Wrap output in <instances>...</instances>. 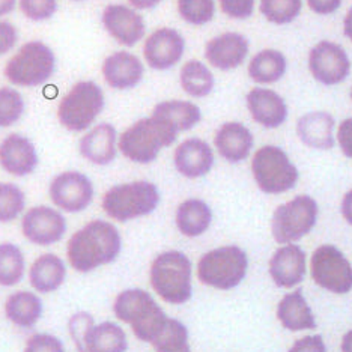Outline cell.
Instances as JSON below:
<instances>
[{"label": "cell", "instance_id": "6da1fadb", "mask_svg": "<svg viewBox=\"0 0 352 352\" xmlns=\"http://www.w3.org/2000/svg\"><path fill=\"white\" fill-rule=\"evenodd\" d=\"M122 249L119 230L109 221L92 220L69 238L67 256L78 273H91L116 261Z\"/></svg>", "mask_w": 352, "mask_h": 352}, {"label": "cell", "instance_id": "7a4b0ae2", "mask_svg": "<svg viewBox=\"0 0 352 352\" xmlns=\"http://www.w3.org/2000/svg\"><path fill=\"white\" fill-rule=\"evenodd\" d=\"M115 316L128 325L135 338L152 343L163 331L169 318L152 295L143 289H126L118 295L113 304Z\"/></svg>", "mask_w": 352, "mask_h": 352}, {"label": "cell", "instance_id": "3957f363", "mask_svg": "<svg viewBox=\"0 0 352 352\" xmlns=\"http://www.w3.org/2000/svg\"><path fill=\"white\" fill-rule=\"evenodd\" d=\"M178 139L169 125L155 116L139 119L119 138V151L125 158L138 164L155 162L162 149L170 146Z\"/></svg>", "mask_w": 352, "mask_h": 352}, {"label": "cell", "instance_id": "277c9868", "mask_svg": "<svg viewBox=\"0 0 352 352\" xmlns=\"http://www.w3.org/2000/svg\"><path fill=\"white\" fill-rule=\"evenodd\" d=\"M160 191L149 181H134L111 187L102 197V210L116 221L145 217L157 210Z\"/></svg>", "mask_w": 352, "mask_h": 352}, {"label": "cell", "instance_id": "5b68a950", "mask_svg": "<svg viewBox=\"0 0 352 352\" xmlns=\"http://www.w3.org/2000/svg\"><path fill=\"white\" fill-rule=\"evenodd\" d=\"M151 285L169 304H184L191 298V262L176 250L158 254L151 265Z\"/></svg>", "mask_w": 352, "mask_h": 352}, {"label": "cell", "instance_id": "8992f818", "mask_svg": "<svg viewBox=\"0 0 352 352\" xmlns=\"http://www.w3.org/2000/svg\"><path fill=\"white\" fill-rule=\"evenodd\" d=\"M252 173L256 186L267 195H282L297 186L300 172L286 152L274 145L262 146L254 152Z\"/></svg>", "mask_w": 352, "mask_h": 352}, {"label": "cell", "instance_id": "52a82bcc", "mask_svg": "<svg viewBox=\"0 0 352 352\" xmlns=\"http://www.w3.org/2000/svg\"><path fill=\"white\" fill-rule=\"evenodd\" d=\"M104 106H106V98L97 83L91 80L77 82L59 104V122L68 131H86L101 115Z\"/></svg>", "mask_w": 352, "mask_h": 352}, {"label": "cell", "instance_id": "ba28073f", "mask_svg": "<svg viewBox=\"0 0 352 352\" xmlns=\"http://www.w3.org/2000/svg\"><path fill=\"white\" fill-rule=\"evenodd\" d=\"M56 69V56L43 41H30L14 54L5 76L15 86L36 87L49 82Z\"/></svg>", "mask_w": 352, "mask_h": 352}, {"label": "cell", "instance_id": "9c48e42d", "mask_svg": "<svg viewBox=\"0 0 352 352\" xmlns=\"http://www.w3.org/2000/svg\"><path fill=\"white\" fill-rule=\"evenodd\" d=\"M247 268V254L236 245H226L202 256L197 265V277L206 286L228 291L243 282Z\"/></svg>", "mask_w": 352, "mask_h": 352}, {"label": "cell", "instance_id": "30bf717a", "mask_svg": "<svg viewBox=\"0 0 352 352\" xmlns=\"http://www.w3.org/2000/svg\"><path fill=\"white\" fill-rule=\"evenodd\" d=\"M68 328L78 352H126V334L115 322L95 325L89 314L80 311L71 316Z\"/></svg>", "mask_w": 352, "mask_h": 352}, {"label": "cell", "instance_id": "8fae6325", "mask_svg": "<svg viewBox=\"0 0 352 352\" xmlns=\"http://www.w3.org/2000/svg\"><path fill=\"white\" fill-rule=\"evenodd\" d=\"M319 208L314 197L300 195L276 208L271 230L278 244H292L310 234L318 220Z\"/></svg>", "mask_w": 352, "mask_h": 352}, {"label": "cell", "instance_id": "7c38bea8", "mask_svg": "<svg viewBox=\"0 0 352 352\" xmlns=\"http://www.w3.org/2000/svg\"><path fill=\"white\" fill-rule=\"evenodd\" d=\"M315 283L333 294H348L352 289V267L338 247H318L310 261Z\"/></svg>", "mask_w": 352, "mask_h": 352}, {"label": "cell", "instance_id": "4fadbf2b", "mask_svg": "<svg viewBox=\"0 0 352 352\" xmlns=\"http://www.w3.org/2000/svg\"><path fill=\"white\" fill-rule=\"evenodd\" d=\"M309 71L318 83L336 86L345 82L351 73V59L342 45L321 41L309 53Z\"/></svg>", "mask_w": 352, "mask_h": 352}, {"label": "cell", "instance_id": "5bb4252c", "mask_svg": "<svg viewBox=\"0 0 352 352\" xmlns=\"http://www.w3.org/2000/svg\"><path fill=\"white\" fill-rule=\"evenodd\" d=\"M52 202L65 212H82L94 201V184L77 170L62 172L50 182Z\"/></svg>", "mask_w": 352, "mask_h": 352}, {"label": "cell", "instance_id": "9a60e30c", "mask_svg": "<svg viewBox=\"0 0 352 352\" xmlns=\"http://www.w3.org/2000/svg\"><path fill=\"white\" fill-rule=\"evenodd\" d=\"M21 232L32 244L53 245L65 235L67 220L54 208L45 205L34 206L23 215Z\"/></svg>", "mask_w": 352, "mask_h": 352}, {"label": "cell", "instance_id": "2e32d148", "mask_svg": "<svg viewBox=\"0 0 352 352\" xmlns=\"http://www.w3.org/2000/svg\"><path fill=\"white\" fill-rule=\"evenodd\" d=\"M186 53V39L176 29L160 28L146 38L143 58L155 71H167L178 65Z\"/></svg>", "mask_w": 352, "mask_h": 352}, {"label": "cell", "instance_id": "e0dca14e", "mask_svg": "<svg viewBox=\"0 0 352 352\" xmlns=\"http://www.w3.org/2000/svg\"><path fill=\"white\" fill-rule=\"evenodd\" d=\"M102 26L107 34L121 45L133 47L146 34V25L134 8L125 5H109L102 11Z\"/></svg>", "mask_w": 352, "mask_h": 352}, {"label": "cell", "instance_id": "ac0fdd59", "mask_svg": "<svg viewBox=\"0 0 352 352\" xmlns=\"http://www.w3.org/2000/svg\"><path fill=\"white\" fill-rule=\"evenodd\" d=\"M250 52V43L243 34L225 32L211 38L205 45V59L219 71H234L239 68Z\"/></svg>", "mask_w": 352, "mask_h": 352}, {"label": "cell", "instance_id": "d6986e66", "mask_svg": "<svg viewBox=\"0 0 352 352\" xmlns=\"http://www.w3.org/2000/svg\"><path fill=\"white\" fill-rule=\"evenodd\" d=\"M245 102L253 121L268 130L282 126L289 115L285 98L268 87H253L247 94Z\"/></svg>", "mask_w": 352, "mask_h": 352}, {"label": "cell", "instance_id": "ffe728a7", "mask_svg": "<svg viewBox=\"0 0 352 352\" xmlns=\"http://www.w3.org/2000/svg\"><path fill=\"white\" fill-rule=\"evenodd\" d=\"M39 158L34 143L21 134H10L0 143V166L12 176H28L38 167Z\"/></svg>", "mask_w": 352, "mask_h": 352}, {"label": "cell", "instance_id": "44dd1931", "mask_svg": "<svg viewBox=\"0 0 352 352\" xmlns=\"http://www.w3.org/2000/svg\"><path fill=\"white\" fill-rule=\"evenodd\" d=\"M102 77L116 91H128L139 86L145 77V65L130 52H116L102 62Z\"/></svg>", "mask_w": 352, "mask_h": 352}, {"label": "cell", "instance_id": "7402d4cb", "mask_svg": "<svg viewBox=\"0 0 352 352\" xmlns=\"http://www.w3.org/2000/svg\"><path fill=\"white\" fill-rule=\"evenodd\" d=\"M270 276L278 287L289 289L306 276V253L297 244H286L274 252L270 261Z\"/></svg>", "mask_w": 352, "mask_h": 352}, {"label": "cell", "instance_id": "603a6c76", "mask_svg": "<svg viewBox=\"0 0 352 352\" xmlns=\"http://www.w3.org/2000/svg\"><path fill=\"white\" fill-rule=\"evenodd\" d=\"M175 167L188 179L202 178L211 172L214 166V152L202 139H187L175 149Z\"/></svg>", "mask_w": 352, "mask_h": 352}, {"label": "cell", "instance_id": "cb8c5ba5", "mask_svg": "<svg viewBox=\"0 0 352 352\" xmlns=\"http://www.w3.org/2000/svg\"><path fill=\"white\" fill-rule=\"evenodd\" d=\"M254 138L252 131L241 122L223 124L214 138V145L219 155L229 163H241L250 155Z\"/></svg>", "mask_w": 352, "mask_h": 352}, {"label": "cell", "instance_id": "d4e9b609", "mask_svg": "<svg viewBox=\"0 0 352 352\" xmlns=\"http://www.w3.org/2000/svg\"><path fill=\"white\" fill-rule=\"evenodd\" d=\"M116 128L102 122L87 131L80 140V154L97 166H107L116 158Z\"/></svg>", "mask_w": 352, "mask_h": 352}, {"label": "cell", "instance_id": "484cf974", "mask_svg": "<svg viewBox=\"0 0 352 352\" xmlns=\"http://www.w3.org/2000/svg\"><path fill=\"white\" fill-rule=\"evenodd\" d=\"M334 126L336 121L331 113L316 110L298 119L297 134L306 146L328 151L333 149L336 145Z\"/></svg>", "mask_w": 352, "mask_h": 352}, {"label": "cell", "instance_id": "4316f807", "mask_svg": "<svg viewBox=\"0 0 352 352\" xmlns=\"http://www.w3.org/2000/svg\"><path fill=\"white\" fill-rule=\"evenodd\" d=\"M67 268L65 263L53 253L38 256L29 270V280L36 292L50 294L58 291L65 282Z\"/></svg>", "mask_w": 352, "mask_h": 352}, {"label": "cell", "instance_id": "83f0119b", "mask_svg": "<svg viewBox=\"0 0 352 352\" xmlns=\"http://www.w3.org/2000/svg\"><path fill=\"white\" fill-rule=\"evenodd\" d=\"M152 116L158 118L179 134L195 128L202 121V111L195 102L184 100H167L158 102L152 110Z\"/></svg>", "mask_w": 352, "mask_h": 352}, {"label": "cell", "instance_id": "f1b7e54d", "mask_svg": "<svg viewBox=\"0 0 352 352\" xmlns=\"http://www.w3.org/2000/svg\"><path fill=\"white\" fill-rule=\"evenodd\" d=\"M277 318L282 325L289 331L314 330L316 328L315 316L304 298L302 291L297 289L286 294L277 306Z\"/></svg>", "mask_w": 352, "mask_h": 352}, {"label": "cell", "instance_id": "f546056e", "mask_svg": "<svg viewBox=\"0 0 352 352\" xmlns=\"http://www.w3.org/2000/svg\"><path fill=\"white\" fill-rule=\"evenodd\" d=\"M211 221V208L201 199H187L176 210V226L182 235L188 238L204 235Z\"/></svg>", "mask_w": 352, "mask_h": 352}, {"label": "cell", "instance_id": "4dcf8cb0", "mask_svg": "<svg viewBox=\"0 0 352 352\" xmlns=\"http://www.w3.org/2000/svg\"><path fill=\"white\" fill-rule=\"evenodd\" d=\"M287 71L286 56L276 49H263L249 63V77L258 85H274Z\"/></svg>", "mask_w": 352, "mask_h": 352}, {"label": "cell", "instance_id": "1f68e13d", "mask_svg": "<svg viewBox=\"0 0 352 352\" xmlns=\"http://www.w3.org/2000/svg\"><path fill=\"white\" fill-rule=\"evenodd\" d=\"M5 315L14 325L32 328L43 315V301L34 292H14L5 302Z\"/></svg>", "mask_w": 352, "mask_h": 352}, {"label": "cell", "instance_id": "d6a6232c", "mask_svg": "<svg viewBox=\"0 0 352 352\" xmlns=\"http://www.w3.org/2000/svg\"><path fill=\"white\" fill-rule=\"evenodd\" d=\"M179 85L188 97L205 98L214 91L215 77L204 62L191 59L184 63L179 71Z\"/></svg>", "mask_w": 352, "mask_h": 352}, {"label": "cell", "instance_id": "836d02e7", "mask_svg": "<svg viewBox=\"0 0 352 352\" xmlns=\"http://www.w3.org/2000/svg\"><path fill=\"white\" fill-rule=\"evenodd\" d=\"M26 261L20 247L11 243L0 244V286L11 287L25 277Z\"/></svg>", "mask_w": 352, "mask_h": 352}, {"label": "cell", "instance_id": "e575fe53", "mask_svg": "<svg viewBox=\"0 0 352 352\" xmlns=\"http://www.w3.org/2000/svg\"><path fill=\"white\" fill-rule=\"evenodd\" d=\"M259 10L271 25L286 26L300 17L302 0H261Z\"/></svg>", "mask_w": 352, "mask_h": 352}, {"label": "cell", "instance_id": "d590c367", "mask_svg": "<svg viewBox=\"0 0 352 352\" xmlns=\"http://www.w3.org/2000/svg\"><path fill=\"white\" fill-rule=\"evenodd\" d=\"M152 346L157 352H191L186 325L176 319H169L163 331L152 342Z\"/></svg>", "mask_w": 352, "mask_h": 352}, {"label": "cell", "instance_id": "8d00e7d4", "mask_svg": "<svg viewBox=\"0 0 352 352\" xmlns=\"http://www.w3.org/2000/svg\"><path fill=\"white\" fill-rule=\"evenodd\" d=\"M25 206L26 196L20 187L11 182H0V223H11Z\"/></svg>", "mask_w": 352, "mask_h": 352}, {"label": "cell", "instance_id": "74e56055", "mask_svg": "<svg viewBox=\"0 0 352 352\" xmlns=\"http://www.w3.org/2000/svg\"><path fill=\"white\" fill-rule=\"evenodd\" d=\"M178 14L191 26H205L215 17V0H178Z\"/></svg>", "mask_w": 352, "mask_h": 352}, {"label": "cell", "instance_id": "f35d334b", "mask_svg": "<svg viewBox=\"0 0 352 352\" xmlns=\"http://www.w3.org/2000/svg\"><path fill=\"white\" fill-rule=\"evenodd\" d=\"M26 102L23 95L12 87H0V128L17 124L25 115Z\"/></svg>", "mask_w": 352, "mask_h": 352}, {"label": "cell", "instance_id": "ab89813d", "mask_svg": "<svg viewBox=\"0 0 352 352\" xmlns=\"http://www.w3.org/2000/svg\"><path fill=\"white\" fill-rule=\"evenodd\" d=\"M20 10L32 21H47L58 11V0H20Z\"/></svg>", "mask_w": 352, "mask_h": 352}, {"label": "cell", "instance_id": "60d3db41", "mask_svg": "<svg viewBox=\"0 0 352 352\" xmlns=\"http://www.w3.org/2000/svg\"><path fill=\"white\" fill-rule=\"evenodd\" d=\"M221 12L232 20H247L254 12L256 0H219Z\"/></svg>", "mask_w": 352, "mask_h": 352}, {"label": "cell", "instance_id": "b9f144b4", "mask_svg": "<svg viewBox=\"0 0 352 352\" xmlns=\"http://www.w3.org/2000/svg\"><path fill=\"white\" fill-rule=\"evenodd\" d=\"M25 352H65V346L60 339L47 333L30 336Z\"/></svg>", "mask_w": 352, "mask_h": 352}, {"label": "cell", "instance_id": "7bdbcfd3", "mask_svg": "<svg viewBox=\"0 0 352 352\" xmlns=\"http://www.w3.org/2000/svg\"><path fill=\"white\" fill-rule=\"evenodd\" d=\"M19 41V32L12 23L0 20V58L10 53Z\"/></svg>", "mask_w": 352, "mask_h": 352}, {"label": "cell", "instance_id": "ee69618b", "mask_svg": "<svg viewBox=\"0 0 352 352\" xmlns=\"http://www.w3.org/2000/svg\"><path fill=\"white\" fill-rule=\"evenodd\" d=\"M289 352H327L322 336H306L294 343Z\"/></svg>", "mask_w": 352, "mask_h": 352}, {"label": "cell", "instance_id": "f6af8a7d", "mask_svg": "<svg viewBox=\"0 0 352 352\" xmlns=\"http://www.w3.org/2000/svg\"><path fill=\"white\" fill-rule=\"evenodd\" d=\"M338 142L343 155L352 158V118L340 122L338 130Z\"/></svg>", "mask_w": 352, "mask_h": 352}, {"label": "cell", "instance_id": "bcb514c9", "mask_svg": "<svg viewBox=\"0 0 352 352\" xmlns=\"http://www.w3.org/2000/svg\"><path fill=\"white\" fill-rule=\"evenodd\" d=\"M307 5L318 15H330L342 6V0H307Z\"/></svg>", "mask_w": 352, "mask_h": 352}, {"label": "cell", "instance_id": "7dc6e473", "mask_svg": "<svg viewBox=\"0 0 352 352\" xmlns=\"http://www.w3.org/2000/svg\"><path fill=\"white\" fill-rule=\"evenodd\" d=\"M340 211L343 219H345L349 225L352 226V190H349L348 193L343 196L342 199V205H340Z\"/></svg>", "mask_w": 352, "mask_h": 352}, {"label": "cell", "instance_id": "c3c4849f", "mask_svg": "<svg viewBox=\"0 0 352 352\" xmlns=\"http://www.w3.org/2000/svg\"><path fill=\"white\" fill-rule=\"evenodd\" d=\"M130 5L134 8V10H140V11H148V10H154L155 6H158L163 0H128Z\"/></svg>", "mask_w": 352, "mask_h": 352}, {"label": "cell", "instance_id": "681fc988", "mask_svg": "<svg viewBox=\"0 0 352 352\" xmlns=\"http://www.w3.org/2000/svg\"><path fill=\"white\" fill-rule=\"evenodd\" d=\"M343 35H345L349 41H352V6L345 15V20H343Z\"/></svg>", "mask_w": 352, "mask_h": 352}, {"label": "cell", "instance_id": "f907efd6", "mask_svg": "<svg viewBox=\"0 0 352 352\" xmlns=\"http://www.w3.org/2000/svg\"><path fill=\"white\" fill-rule=\"evenodd\" d=\"M17 0H0V17L11 14L15 10Z\"/></svg>", "mask_w": 352, "mask_h": 352}, {"label": "cell", "instance_id": "816d5d0a", "mask_svg": "<svg viewBox=\"0 0 352 352\" xmlns=\"http://www.w3.org/2000/svg\"><path fill=\"white\" fill-rule=\"evenodd\" d=\"M342 352H352V330L348 331L342 339Z\"/></svg>", "mask_w": 352, "mask_h": 352}, {"label": "cell", "instance_id": "f5cc1de1", "mask_svg": "<svg viewBox=\"0 0 352 352\" xmlns=\"http://www.w3.org/2000/svg\"><path fill=\"white\" fill-rule=\"evenodd\" d=\"M351 100H352V89H351Z\"/></svg>", "mask_w": 352, "mask_h": 352}, {"label": "cell", "instance_id": "db71d44e", "mask_svg": "<svg viewBox=\"0 0 352 352\" xmlns=\"http://www.w3.org/2000/svg\"><path fill=\"white\" fill-rule=\"evenodd\" d=\"M77 2H80V0H77Z\"/></svg>", "mask_w": 352, "mask_h": 352}]
</instances>
